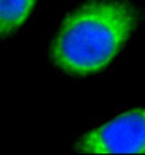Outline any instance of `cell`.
<instances>
[{"mask_svg": "<svg viewBox=\"0 0 145 155\" xmlns=\"http://www.w3.org/2000/svg\"><path fill=\"white\" fill-rule=\"evenodd\" d=\"M36 0H0V38L16 32L35 6Z\"/></svg>", "mask_w": 145, "mask_h": 155, "instance_id": "3957f363", "label": "cell"}, {"mask_svg": "<svg viewBox=\"0 0 145 155\" xmlns=\"http://www.w3.org/2000/svg\"><path fill=\"white\" fill-rule=\"evenodd\" d=\"M76 149L88 153H145V108L126 111L88 131Z\"/></svg>", "mask_w": 145, "mask_h": 155, "instance_id": "7a4b0ae2", "label": "cell"}, {"mask_svg": "<svg viewBox=\"0 0 145 155\" xmlns=\"http://www.w3.org/2000/svg\"><path fill=\"white\" fill-rule=\"evenodd\" d=\"M139 13L126 0H90L68 15L51 45L54 65L85 76L106 68L134 32Z\"/></svg>", "mask_w": 145, "mask_h": 155, "instance_id": "6da1fadb", "label": "cell"}]
</instances>
